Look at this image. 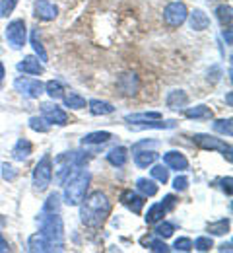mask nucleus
Returning a JSON list of instances; mask_svg holds the SVG:
<instances>
[{
  "label": "nucleus",
  "mask_w": 233,
  "mask_h": 253,
  "mask_svg": "<svg viewBox=\"0 0 233 253\" xmlns=\"http://www.w3.org/2000/svg\"><path fill=\"white\" fill-rule=\"evenodd\" d=\"M80 207V220L88 228H101L111 214V201L103 191H92L82 199Z\"/></svg>",
  "instance_id": "f257e3e1"
},
{
  "label": "nucleus",
  "mask_w": 233,
  "mask_h": 253,
  "mask_svg": "<svg viewBox=\"0 0 233 253\" xmlns=\"http://www.w3.org/2000/svg\"><path fill=\"white\" fill-rule=\"evenodd\" d=\"M92 183V175L86 169L76 168V171L70 173L67 181H65V193H63V201L68 207H78L82 203V199L88 195V187Z\"/></svg>",
  "instance_id": "f03ea898"
},
{
  "label": "nucleus",
  "mask_w": 233,
  "mask_h": 253,
  "mask_svg": "<svg viewBox=\"0 0 233 253\" xmlns=\"http://www.w3.org/2000/svg\"><path fill=\"white\" fill-rule=\"evenodd\" d=\"M37 224H39V232L63 252L65 250V222L61 218V214L59 212H41L37 216Z\"/></svg>",
  "instance_id": "7ed1b4c3"
},
{
  "label": "nucleus",
  "mask_w": 233,
  "mask_h": 253,
  "mask_svg": "<svg viewBox=\"0 0 233 253\" xmlns=\"http://www.w3.org/2000/svg\"><path fill=\"white\" fill-rule=\"evenodd\" d=\"M51 181H53V158H51V154H45L33 168V175H32L33 191L35 193L47 191Z\"/></svg>",
  "instance_id": "20e7f679"
},
{
  "label": "nucleus",
  "mask_w": 233,
  "mask_h": 253,
  "mask_svg": "<svg viewBox=\"0 0 233 253\" xmlns=\"http://www.w3.org/2000/svg\"><path fill=\"white\" fill-rule=\"evenodd\" d=\"M76 169V152H63L55 158L53 164V175L57 185H65L70 173Z\"/></svg>",
  "instance_id": "39448f33"
},
{
  "label": "nucleus",
  "mask_w": 233,
  "mask_h": 253,
  "mask_svg": "<svg viewBox=\"0 0 233 253\" xmlns=\"http://www.w3.org/2000/svg\"><path fill=\"white\" fill-rule=\"evenodd\" d=\"M193 140H195V144L202 148V150H218V152H222L224 154V158H228V162H232V144H228V142H224L222 138H218V136H214V134H204V132H197L195 136H193Z\"/></svg>",
  "instance_id": "423d86ee"
},
{
  "label": "nucleus",
  "mask_w": 233,
  "mask_h": 253,
  "mask_svg": "<svg viewBox=\"0 0 233 253\" xmlns=\"http://www.w3.org/2000/svg\"><path fill=\"white\" fill-rule=\"evenodd\" d=\"M6 41L14 51L24 49L26 41H28V28L24 20H12L6 26Z\"/></svg>",
  "instance_id": "0eeeda50"
},
{
  "label": "nucleus",
  "mask_w": 233,
  "mask_h": 253,
  "mask_svg": "<svg viewBox=\"0 0 233 253\" xmlns=\"http://www.w3.org/2000/svg\"><path fill=\"white\" fill-rule=\"evenodd\" d=\"M14 90L18 94L30 99H39V95L45 92V84L37 78H30V76H18L14 80Z\"/></svg>",
  "instance_id": "6e6552de"
},
{
  "label": "nucleus",
  "mask_w": 233,
  "mask_h": 253,
  "mask_svg": "<svg viewBox=\"0 0 233 253\" xmlns=\"http://www.w3.org/2000/svg\"><path fill=\"white\" fill-rule=\"evenodd\" d=\"M187 16H189V10H187V4L181 2V0H175V2H169L166 8H164V22H166L169 28H179L187 22Z\"/></svg>",
  "instance_id": "1a4fd4ad"
},
{
  "label": "nucleus",
  "mask_w": 233,
  "mask_h": 253,
  "mask_svg": "<svg viewBox=\"0 0 233 253\" xmlns=\"http://www.w3.org/2000/svg\"><path fill=\"white\" fill-rule=\"evenodd\" d=\"M41 117L49 125H57V126L68 125V113L63 107H59L57 103H43L41 105Z\"/></svg>",
  "instance_id": "9d476101"
},
{
  "label": "nucleus",
  "mask_w": 233,
  "mask_h": 253,
  "mask_svg": "<svg viewBox=\"0 0 233 253\" xmlns=\"http://www.w3.org/2000/svg\"><path fill=\"white\" fill-rule=\"evenodd\" d=\"M144 199H146V197H142L138 191H133V189L121 191V197H119L121 205H123V207H127L133 214H142L144 205H146V201H144Z\"/></svg>",
  "instance_id": "9b49d317"
},
{
  "label": "nucleus",
  "mask_w": 233,
  "mask_h": 253,
  "mask_svg": "<svg viewBox=\"0 0 233 253\" xmlns=\"http://www.w3.org/2000/svg\"><path fill=\"white\" fill-rule=\"evenodd\" d=\"M117 90L123 95H127V97L136 95V92L140 90V78L134 72H123L117 78Z\"/></svg>",
  "instance_id": "f8f14e48"
},
{
  "label": "nucleus",
  "mask_w": 233,
  "mask_h": 253,
  "mask_svg": "<svg viewBox=\"0 0 233 253\" xmlns=\"http://www.w3.org/2000/svg\"><path fill=\"white\" fill-rule=\"evenodd\" d=\"M28 252L32 253H47V252H61L51 240H47L41 232H35L28 240Z\"/></svg>",
  "instance_id": "ddd939ff"
},
{
  "label": "nucleus",
  "mask_w": 233,
  "mask_h": 253,
  "mask_svg": "<svg viewBox=\"0 0 233 253\" xmlns=\"http://www.w3.org/2000/svg\"><path fill=\"white\" fill-rule=\"evenodd\" d=\"M33 14L35 18L41 20V22H53L59 16V8L51 0H35Z\"/></svg>",
  "instance_id": "4468645a"
},
{
  "label": "nucleus",
  "mask_w": 233,
  "mask_h": 253,
  "mask_svg": "<svg viewBox=\"0 0 233 253\" xmlns=\"http://www.w3.org/2000/svg\"><path fill=\"white\" fill-rule=\"evenodd\" d=\"M16 68H18L20 72L28 74V76H41V74L45 72V66H43V63H41L37 57H33V55L24 57L20 63L16 64Z\"/></svg>",
  "instance_id": "2eb2a0df"
},
{
  "label": "nucleus",
  "mask_w": 233,
  "mask_h": 253,
  "mask_svg": "<svg viewBox=\"0 0 233 253\" xmlns=\"http://www.w3.org/2000/svg\"><path fill=\"white\" fill-rule=\"evenodd\" d=\"M164 164H166L169 169H175V171H185L189 169V160L185 158L183 152L179 150H169L164 154Z\"/></svg>",
  "instance_id": "dca6fc26"
},
{
  "label": "nucleus",
  "mask_w": 233,
  "mask_h": 253,
  "mask_svg": "<svg viewBox=\"0 0 233 253\" xmlns=\"http://www.w3.org/2000/svg\"><path fill=\"white\" fill-rule=\"evenodd\" d=\"M166 105L171 111H183L189 105V95L185 90H171L166 95Z\"/></svg>",
  "instance_id": "f3484780"
},
{
  "label": "nucleus",
  "mask_w": 233,
  "mask_h": 253,
  "mask_svg": "<svg viewBox=\"0 0 233 253\" xmlns=\"http://www.w3.org/2000/svg\"><path fill=\"white\" fill-rule=\"evenodd\" d=\"M187 20H189L191 30H195V32H204V30L210 28V18H208V14H206L204 10H200V8H195L193 12H189Z\"/></svg>",
  "instance_id": "a211bd4d"
},
{
  "label": "nucleus",
  "mask_w": 233,
  "mask_h": 253,
  "mask_svg": "<svg viewBox=\"0 0 233 253\" xmlns=\"http://www.w3.org/2000/svg\"><path fill=\"white\" fill-rule=\"evenodd\" d=\"M133 154L134 164L138 168H148V166H152L154 162H158V158H160V154L156 150H152V148H138V150H133Z\"/></svg>",
  "instance_id": "6ab92c4d"
},
{
  "label": "nucleus",
  "mask_w": 233,
  "mask_h": 253,
  "mask_svg": "<svg viewBox=\"0 0 233 253\" xmlns=\"http://www.w3.org/2000/svg\"><path fill=\"white\" fill-rule=\"evenodd\" d=\"M183 111H185V117L187 119H195V121H210L214 117L212 109L208 105H202V103L195 105V107H185Z\"/></svg>",
  "instance_id": "aec40b11"
},
{
  "label": "nucleus",
  "mask_w": 233,
  "mask_h": 253,
  "mask_svg": "<svg viewBox=\"0 0 233 253\" xmlns=\"http://www.w3.org/2000/svg\"><path fill=\"white\" fill-rule=\"evenodd\" d=\"M140 244H142L146 250H150V252H154V253H169L171 252V248L167 246L162 238H158L156 234H154V236H144V238L140 240Z\"/></svg>",
  "instance_id": "412c9836"
},
{
  "label": "nucleus",
  "mask_w": 233,
  "mask_h": 253,
  "mask_svg": "<svg viewBox=\"0 0 233 253\" xmlns=\"http://www.w3.org/2000/svg\"><path fill=\"white\" fill-rule=\"evenodd\" d=\"M111 138H113V134L109 130H96L82 138V146H100V144L109 142Z\"/></svg>",
  "instance_id": "4be33fe9"
},
{
  "label": "nucleus",
  "mask_w": 233,
  "mask_h": 253,
  "mask_svg": "<svg viewBox=\"0 0 233 253\" xmlns=\"http://www.w3.org/2000/svg\"><path fill=\"white\" fill-rule=\"evenodd\" d=\"M32 150H33L32 142H30L28 138H20V140L16 142V146L12 148V158L16 160V162H24V160L30 158Z\"/></svg>",
  "instance_id": "5701e85b"
},
{
  "label": "nucleus",
  "mask_w": 233,
  "mask_h": 253,
  "mask_svg": "<svg viewBox=\"0 0 233 253\" xmlns=\"http://www.w3.org/2000/svg\"><path fill=\"white\" fill-rule=\"evenodd\" d=\"M88 107H90V113L96 115V117H100V115L103 117V115H111V113H115L113 103L103 101V99H90V101H88Z\"/></svg>",
  "instance_id": "b1692460"
},
{
  "label": "nucleus",
  "mask_w": 233,
  "mask_h": 253,
  "mask_svg": "<svg viewBox=\"0 0 233 253\" xmlns=\"http://www.w3.org/2000/svg\"><path fill=\"white\" fill-rule=\"evenodd\" d=\"M129 160V150L125 146H115L113 150H109L107 154V162L113 166V168H123Z\"/></svg>",
  "instance_id": "393cba45"
},
{
  "label": "nucleus",
  "mask_w": 233,
  "mask_h": 253,
  "mask_svg": "<svg viewBox=\"0 0 233 253\" xmlns=\"http://www.w3.org/2000/svg\"><path fill=\"white\" fill-rule=\"evenodd\" d=\"M206 230L210 232V236H226L232 230V220L230 218H220V220L208 222Z\"/></svg>",
  "instance_id": "a878e982"
},
{
  "label": "nucleus",
  "mask_w": 233,
  "mask_h": 253,
  "mask_svg": "<svg viewBox=\"0 0 233 253\" xmlns=\"http://www.w3.org/2000/svg\"><path fill=\"white\" fill-rule=\"evenodd\" d=\"M136 191H138L142 197H154V195H158V185H156L154 179L138 177V179H136Z\"/></svg>",
  "instance_id": "bb28decb"
},
{
  "label": "nucleus",
  "mask_w": 233,
  "mask_h": 253,
  "mask_svg": "<svg viewBox=\"0 0 233 253\" xmlns=\"http://www.w3.org/2000/svg\"><path fill=\"white\" fill-rule=\"evenodd\" d=\"M150 175H152V179L156 181V183H164L166 185L167 181H169V168H167L166 164H152V169H150Z\"/></svg>",
  "instance_id": "cd10ccee"
},
{
  "label": "nucleus",
  "mask_w": 233,
  "mask_h": 253,
  "mask_svg": "<svg viewBox=\"0 0 233 253\" xmlns=\"http://www.w3.org/2000/svg\"><path fill=\"white\" fill-rule=\"evenodd\" d=\"M63 101H65V107H70V109H84L86 105H88V101H86V97H82L80 94H76V92H68V94L63 95Z\"/></svg>",
  "instance_id": "c85d7f7f"
},
{
  "label": "nucleus",
  "mask_w": 233,
  "mask_h": 253,
  "mask_svg": "<svg viewBox=\"0 0 233 253\" xmlns=\"http://www.w3.org/2000/svg\"><path fill=\"white\" fill-rule=\"evenodd\" d=\"M164 216H166V209L162 207V203H156V205H152L150 209H148V212H146V224H150V226H154V224H158L160 220H164Z\"/></svg>",
  "instance_id": "c756f323"
},
{
  "label": "nucleus",
  "mask_w": 233,
  "mask_h": 253,
  "mask_svg": "<svg viewBox=\"0 0 233 253\" xmlns=\"http://www.w3.org/2000/svg\"><path fill=\"white\" fill-rule=\"evenodd\" d=\"M232 6L230 4H220L216 8V18L218 22L222 24V28H232V20H233V14H232Z\"/></svg>",
  "instance_id": "7c9ffc66"
},
{
  "label": "nucleus",
  "mask_w": 233,
  "mask_h": 253,
  "mask_svg": "<svg viewBox=\"0 0 233 253\" xmlns=\"http://www.w3.org/2000/svg\"><path fill=\"white\" fill-rule=\"evenodd\" d=\"M154 234L158 238H162V240H167V238H171L175 234V224L173 222H167L164 218V220H160L158 224H154Z\"/></svg>",
  "instance_id": "2f4dec72"
},
{
  "label": "nucleus",
  "mask_w": 233,
  "mask_h": 253,
  "mask_svg": "<svg viewBox=\"0 0 233 253\" xmlns=\"http://www.w3.org/2000/svg\"><path fill=\"white\" fill-rule=\"evenodd\" d=\"M45 92L47 95L51 97V99H63V95H65V88H63V84L61 82H57V80H49L47 84H45Z\"/></svg>",
  "instance_id": "473e14b6"
},
{
  "label": "nucleus",
  "mask_w": 233,
  "mask_h": 253,
  "mask_svg": "<svg viewBox=\"0 0 233 253\" xmlns=\"http://www.w3.org/2000/svg\"><path fill=\"white\" fill-rule=\"evenodd\" d=\"M152 119H162V113L158 111H150V113H134V115H127L125 121L127 123H146Z\"/></svg>",
  "instance_id": "72a5a7b5"
},
{
  "label": "nucleus",
  "mask_w": 233,
  "mask_h": 253,
  "mask_svg": "<svg viewBox=\"0 0 233 253\" xmlns=\"http://www.w3.org/2000/svg\"><path fill=\"white\" fill-rule=\"evenodd\" d=\"M61 211V195L59 193H51L47 197V201L43 203V211L41 212H59Z\"/></svg>",
  "instance_id": "f704fd0d"
},
{
  "label": "nucleus",
  "mask_w": 233,
  "mask_h": 253,
  "mask_svg": "<svg viewBox=\"0 0 233 253\" xmlns=\"http://www.w3.org/2000/svg\"><path fill=\"white\" fill-rule=\"evenodd\" d=\"M212 128H214V132L224 134V136H232L233 134L232 119H218V121H214V123H212Z\"/></svg>",
  "instance_id": "c9c22d12"
},
{
  "label": "nucleus",
  "mask_w": 233,
  "mask_h": 253,
  "mask_svg": "<svg viewBox=\"0 0 233 253\" xmlns=\"http://www.w3.org/2000/svg\"><path fill=\"white\" fill-rule=\"evenodd\" d=\"M32 47H33L35 55H37V59H39L41 63L45 64L49 61V55H47L45 47L41 45V41H39V37H37V32H32Z\"/></svg>",
  "instance_id": "e433bc0d"
},
{
  "label": "nucleus",
  "mask_w": 233,
  "mask_h": 253,
  "mask_svg": "<svg viewBox=\"0 0 233 253\" xmlns=\"http://www.w3.org/2000/svg\"><path fill=\"white\" fill-rule=\"evenodd\" d=\"M212 248H214L212 236H200L193 242V250H197V252H210Z\"/></svg>",
  "instance_id": "4c0bfd02"
},
{
  "label": "nucleus",
  "mask_w": 233,
  "mask_h": 253,
  "mask_svg": "<svg viewBox=\"0 0 233 253\" xmlns=\"http://www.w3.org/2000/svg\"><path fill=\"white\" fill-rule=\"evenodd\" d=\"M30 128L35 130V132H41V134H45V132H49V123L43 119V117H39V115H35V117H30Z\"/></svg>",
  "instance_id": "58836bf2"
},
{
  "label": "nucleus",
  "mask_w": 233,
  "mask_h": 253,
  "mask_svg": "<svg viewBox=\"0 0 233 253\" xmlns=\"http://www.w3.org/2000/svg\"><path fill=\"white\" fill-rule=\"evenodd\" d=\"M175 252H193V240L191 238H177L173 244Z\"/></svg>",
  "instance_id": "ea45409f"
},
{
  "label": "nucleus",
  "mask_w": 233,
  "mask_h": 253,
  "mask_svg": "<svg viewBox=\"0 0 233 253\" xmlns=\"http://www.w3.org/2000/svg\"><path fill=\"white\" fill-rule=\"evenodd\" d=\"M18 2H20V0H2V2H0V16H2V18H8V16L14 12V8L18 6Z\"/></svg>",
  "instance_id": "a19ab883"
},
{
  "label": "nucleus",
  "mask_w": 233,
  "mask_h": 253,
  "mask_svg": "<svg viewBox=\"0 0 233 253\" xmlns=\"http://www.w3.org/2000/svg\"><path fill=\"white\" fill-rule=\"evenodd\" d=\"M16 175H18V171H16L14 166H10V164H2V177H4L6 181H14Z\"/></svg>",
  "instance_id": "79ce46f5"
},
{
  "label": "nucleus",
  "mask_w": 233,
  "mask_h": 253,
  "mask_svg": "<svg viewBox=\"0 0 233 253\" xmlns=\"http://www.w3.org/2000/svg\"><path fill=\"white\" fill-rule=\"evenodd\" d=\"M173 189L179 191V193L187 191V189H189V179H187L185 175H177V177L173 179Z\"/></svg>",
  "instance_id": "37998d69"
},
{
  "label": "nucleus",
  "mask_w": 233,
  "mask_h": 253,
  "mask_svg": "<svg viewBox=\"0 0 233 253\" xmlns=\"http://www.w3.org/2000/svg\"><path fill=\"white\" fill-rule=\"evenodd\" d=\"M162 207L166 209V212H167V211H173V209L177 207V197H175V195H166V197H164Z\"/></svg>",
  "instance_id": "c03bdc74"
},
{
  "label": "nucleus",
  "mask_w": 233,
  "mask_h": 253,
  "mask_svg": "<svg viewBox=\"0 0 233 253\" xmlns=\"http://www.w3.org/2000/svg\"><path fill=\"white\" fill-rule=\"evenodd\" d=\"M232 175H228V177H224V179H220V187H222V191L228 195V197H232Z\"/></svg>",
  "instance_id": "a18cd8bd"
},
{
  "label": "nucleus",
  "mask_w": 233,
  "mask_h": 253,
  "mask_svg": "<svg viewBox=\"0 0 233 253\" xmlns=\"http://www.w3.org/2000/svg\"><path fill=\"white\" fill-rule=\"evenodd\" d=\"M158 142H150V140H142V142H136L133 146V150H138V148H154Z\"/></svg>",
  "instance_id": "49530a36"
},
{
  "label": "nucleus",
  "mask_w": 233,
  "mask_h": 253,
  "mask_svg": "<svg viewBox=\"0 0 233 253\" xmlns=\"http://www.w3.org/2000/svg\"><path fill=\"white\" fill-rule=\"evenodd\" d=\"M0 252H10V246H8L6 238L2 236V232H0Z\"/></svg>",
  "instance_id": "de8ad7c7"
},
{
  "label": "nucleus",
  "mask_w": 233,
  "mask_h": 253,
  "mask_svg": "<svg viewBox=\"0 0 233 253\" xmlns=\"http://www.w3.org/2000/svg\"><path fill=\"white\" fill-rule=\"evenodd\" d=\"M222 35H224L226 43H228V45H232V28H224V32H222Z\"/></svg>",
  "instance_id": "09e8293b"
},
{
  "label": "nucleus",
  "mask_w": 233,
  "mask_h": 253,
  "mask_svg": "<svg viewBox=\"0 0 233 253\" xmlns=\"http://www.w3.org/2000/svg\"><path fill=\"white\" fill-rule=\"evenodd\" d=\"M220 252H232V242L222 244V246H220Z\"/></svg>",
  "instance_id": "8fccbe9b"
},
{
  "label": "nucleus",
  "mask_w": 233,
  "mask_h": 253,
  "mask_svg": "<svg viewBox=\"0 0 233 253\" xmlns=\"http://www.w3.org/2000/svg\"><path fill=\"white\" fill-rule=\"evenodd\" d=\"M4 74H6V70H4V64L0 63V82L4 80Z\"/></svg>",
  "instance_id": "3c124183"
},
{
  "label": "nucleus",
  "mask_w": 233,
  "mask_h": 253,
  "mask_svg": "<svg viewBox=\"0 0 233 253\" xmlns=\"http://www.w3.org/2000/svg\"><path fill=\"white\" fill-rule=\"evenodd\" d=\"M210 2H216V0H210Z\"/></svg>",
  "instance_id": "603ef678"
}]
</instances>
